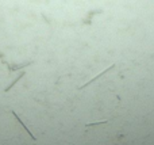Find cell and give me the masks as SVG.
<instances>
[{
  "mask_svg": "<svg viewBox=\"0 0 154 145\" xmlns=\"http://www.w3.org/2000/svg\"><path fill=\"white\" fill-rule=\"evenodd\" d=\"M12 115H14V117H15V118H16V121H18V122H19V123H20V125H22V126H23V128H24V130H26V131H27V133H29V134H30V137H31V138H32V140H34V141H37V138H35V137H34V134H32V133H31V131H30V130H29V128H27V126H26V125H24V123H23V121H22V119H20V118H19V117H18V114H16V113H15V111H12Z\"/></svg>",
  "mask_w": 154,
  "mask_h": 145,
  "instance_id": "6da1fadb",
  "label": "cell"
},
{
  "mask_svg": "<svg viewBox=\"0 0 154 145\" xmlns=\"http://www.w3.org/2000/svg\"><path fill=\"white\" fill-rule=\"evenodd\" d=\"M113 66H115V65H111V66H108V68H107V69H105V71H103V72H101V73H100V75H99V76H96V77H93V79H92V80H89V82H86V83H85V84H84V85H81V87H80V88H85V87H86V85H88V84H92V83H93V82H95V80H96V79H97V77H100V76H101V75H104V73H105V72H108V71H110V69H112V68H113Z\"/></svg>",
  "mask_w": 154,
  "mask_h": 145,
  "instance_id": "7a4b0ae2",
  "label": "cell"
},
{
  "mask_svg": "<svg viewBox=\"0 0 154 145\" xmlns=\"http://www.w3.org/2000/svg\"><path fill=\"white\" fill-rule=\"evenodd\" d=\"M23 76H24V72H22V73H20V75H19V76H18V77H16V79H15V80H14V82H12V83H11V84H10V85H8V88H5V91H8V90H10V88H12V85H14V84H15V83H16V82H18V80H19V79H22V77H23Z\"/></svg>",
  "mask_w": 154,
  "mask_h": 145,
  "instance_id": "3957f363",
  "label": "cell"
},
{
  "mask_svg": "<svg viewBox=\"0 0 154 145\" xmlns=\"http://www.w3.org/2000/svg\"><path fill=\"white\" fill-rule=\"evenodd\" d=\"M100 123H107V121H99V122H93V123H86V128H88V126H93V125H100Z\"/></svg>",
  "mask_w": 154,
  "mask_h": 145,
  "instance_id": "277c9868",
  "label": "cell"
}]
</instances>
